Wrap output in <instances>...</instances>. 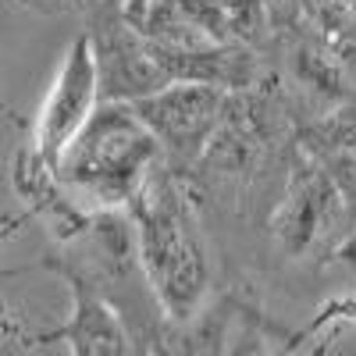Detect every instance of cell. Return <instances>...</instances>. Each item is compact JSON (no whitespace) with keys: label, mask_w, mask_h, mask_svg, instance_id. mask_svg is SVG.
Instances as JSON below:
<instances>
[{"label":"cell","mask_w":356,"mask_h":356,"mask_svg":"<svg viewBox=\"0 0 356 356\" xmlns=\"http://www.w3.org/2000/svg\"><path fill=\"white\" fill-rule=\"evenodd\" d=\"M164 150L132 104H100L57 157V178L86 214H122L164 168Z\"/></svg>","instance_id":"obj_2"},{"label":"cell","mask_w":356,"mask_h":356,"mask_svg":"<svg viewBox=\"0 0 356 356\" xmlns=\"http://www.w3.org/2000/svg\"><path fill=\"white\" fill-rule=\"evenodd\" d=\"M349 193L353 186L342 182V171L332 161L300 157L289 171L285 196L271 218L278 246L292 257H307L317 246H328L342 218L353 214Z\"/></svg>","instance_id":"obj_3"},{"label":"cell","mask_w":356,"mask_h":356,"mask_svg":"<svg viewBox=\"0 0 356 356\" xmlns=\"http://www.w3.org/2000/svg\"><path fill=\"white\" fill-rule=\"evenodd\" d=\"M303 25L335 61H356V0H300Z\"/></svg>","instance_id":"obj_8"},{"label":"cell","mask_w":356,"mask_h":356,"mask_svg":"<svg viewBox=\"0 0 356 356\" xmlns=\"http://www.w3.org/2000/svg\"><path fill=\"white\" fill-rule=\"evenodd\" d=\"M68 289H72V314L61 328L54 332H40L36 346H50V342H65L72 356H136L132 335L125 328V321L118 317V310L93 292L82 275L61 271Z\"/></svg>","instance_id":"obj_7"},{"label":"cell","mask_w":356,"mask_h":356,"mask_svg":"<svg viewBox=\"0 0 356 356\" xmlns=\"http://www.w3.org/2000/svg\"><path fill=\"white\" fill-rule=\"evenodd\" d=\"M264 4H267V15H271V29H275V33H292V29L303 22L300 0H264Z\"/></svg>","instance_id":"obj_9"},{"label":"cell","mask_w":356,"mask_h":356,"mask_svg":"<svg viewBox=\"0 0 356 356\" xmlns=\"http://www.w3.org/2000/svg\"><path fill=\"white\" fill-rule=\"evenodd\" d=\"M353 246H356V232H353Z\"/></svg>","instance_id":"obj_12"},{"label":"cell","mask_w":356,"mask_h":356,"mask_svg":"<svg viewBox=\"0 0 356 356\" xmlns=\"http://www.w3.org/2000/svg\"><path fill=\"white\" fill-rule=\"evenodd\" d=\"M154 4H157V0H118V8H122V15H125L132 25H143L146 15L154 11Z\"/></svg>","instance_id":"obj_11"},{"label":"cell","mask_w":356,"mask_h":356,"mask_svg":"<svg viewBox=\"0 0 356 356\" xmlns=\"http://www.w3.org/2000/svg\"><path fill=\"white\" fill-rule=\"evenodd\" d=\"M232 93L203 82H175L157 97L132 104L161 143L164 161L171 171H186L200 164L211 150V143L225 129L232 114Z\"/></svg>","instance_id":"obj_4"},{"label":"cell","mask_w":356,"mask_h":356,"mask_svg":"<svg viewBox=\"0 0 356 356\" xmlns=\"http://www.w3.org/2000/svg\"><path fill=\"white\" fill-rule=\"evenodd\" d=\"M136 225V260L164 321H193L211 296V253L189 196L164 164L129 211Z\"/></svg>","instance_id":"obj_1"},{"label":"cell","mask_w":356,"mask_h":356,"mask_svg":"<svg viewBox=\"0 0 356 356\" xmlns=\"http://www.w3.org/2000/svg\"><path fill=\"white\" fill-rule=\"evenodd\" d=\"M100 104H104V93H100L97 50L89 33H79L65 47L61 65H57L50 89L40 104L36 125H33V146L50 164H57V157L89 125V118L100 111Z\"/></svg>","instance_id":"obj_6"},{"label":"cell","mask_w":356,"mask_h":356,"mask_svg":"<svg viewBox=\"0 0 356 356\" xmlns=\"http://www.w3.org/2000/svg\"><path fill=\"white\" fill-rule=\"evenodd\" d=\"M18 4L25 8H36V11H100L107 4H114V0H18Z\"/></svg>","instance_id":"obj_10"},{"label":"cell","mask_w":356,"mask_h":356,"mask_svg":"<svg viewBox=\"0 0 356 356\" xmlns=\"http://www.w3.org/2000/svg\"><path fill=\"white\" fill-rule=\"evenodd\" d=\"M86 33L97 50L104 104H143L175 86L154 40L122 15L118 0L93 15V25Z\"/></svg>","instance_id":"obj_5"}]
</instances>
